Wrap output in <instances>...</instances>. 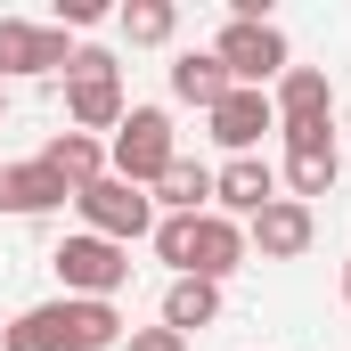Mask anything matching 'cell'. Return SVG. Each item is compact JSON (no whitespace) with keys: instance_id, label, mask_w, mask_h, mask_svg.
Instances as JSON below:
<instances>
[{"instance_id":"cell-17","label":"cell","mask_w":351,"mask_h":351,"mask_svg":"<svg viewBox=\"0 0 351 351\" xmlns=\"http://www.w3.org/2000/svg\"><path fill=\"white\" fill-rule=\"evenodd\" d=\"M213 319H221V286H213V278H172V286H164V319H156V327L196 335V327H213Z\"/></svg>"},{"instance_id":"cell-12","label":"cell","mask_w":351,"mask_h":351,"mask_svg":"<svg viewBox=\"0 0 351 351\" xmlns=\"http://www.w3.org/2000/svg\"><path fill=\"white\" fill-rule=\"evenodd\" d=\"M58 204H74V188L49 172L41 156H33V164H0V213H16V221H41V213H58Z\"/></svg>"},{"instance_id":"cell-16","label":"cell","mask_w":351,"mask_h":351,"mask_svg":"<svg viewBox=\"0 0 351 351\" xmlns=\"http://www.w3.org/2000/svg\"><path fill=\"white\" fill-rule=\"evenodd\" d=\"M41 164H49V172L82 196L90 180H106V139H90V131H58V139L41 147Z\"/></svg>"},{"instance_id":"cell-8","label":"cell","mask_w":351,"mask_h":351,"mask_svg":"<svg viewBox=\"0 0 351 351\" xmlns=\"http://www.w3.org/2000/svg\"><path fill=\"white\" fill-rule=\"evenodd\" d=\"M74 66V41L58 25H33V16H0V82H25V74H66Z\"/></svg>"},{"instance_id":"cell-1","label":"cell","mask_w":351,"mask_h":351,"mask_svg":"<svg viewBox=\"0 0 351 351\" xmlns=\"http://www.w3.org/2000/svg\"><path fill=\"white\" fill-rule=\"evenodd\" d=\"M123 311L114 302H74V294H58V302H33V311H16L8 327H0V351H123Z\"/></svg>"},{"instance_id":"cell-24","label":"cell","mask_w":351,"mask_h":351,"mask_svg":"<svg viewBox=\"0 0 351 351\" xmlns=\"http://www.w3.org/2000/svg\"><path fill=\"white\" fill-rule=\"evenodd\" d=\"M0 123H8V82H0Z\"/></svg>"},{"instance_id":"cell-3","label":"cell","mask_w":351,"mask_h":351,"mask_svg":"<svg viewBox=\"0 0 351 351\" xmlns=\"http://www.w3.org/2000/svg\"><path fill=\"white\" fill-rule=\"evenodd\" d=\"M123 114H131V98H123V66H114V49H98V41L74 49V66H66V123L98 139V131H114Z\"/></svg>"},{"instance_id":"cell-19","label":"cell","mask_w":351,"mask_h":351,"mask_svg":"<svg viewBox=\"0 0 351 351\" xmlns=\"http://www.w3.org/2000/svg\"><path fill=\"white\" fill-rule=\"evenodd\" d=\"M147 196H156V204H164V213H213V172H204V164H188V156H180L172 172L156 180V188H147Z\"/></svg>"},{"instance_id":"cell-13","label":"cell","mask_w":351,"mask_h":351,"mask_svg":"<svg viewBox=\"0 0 351 351\" xmlns=\"http://www.w3.org/2000/svg\"><path fill=\"white\" fill-rule=\"evenodd\" d=\"M269 106H278V131H294V123H335V90L319 66H286L278 82H269Z\"/></svg>"},{"instance_id":"cell-6","label":"cell","mask_w":351,"mask_h":351,"mask_svg":"<svg viewBox=\"0 0 351 351\" xmlns=\"http://www.w3.org/2000/svg\"><path fill=\"white\" fill-rule=\"evenodd\" d=\"M213 58H221V74H229L237 90H269L286 66H294V49H286V33H278V25H237V16L221 25Z\"/></svg>"},{"instance_id":"cell-2","label":"cell","mask_w":351,"mask_h":351,"mask_svg":"<svg viewBox=\"0 0 351 351\" xmlns=\"http://www.w3.org/2000/svg\"><path fill=\"white\" fill-rule=\"evenodd\" d=\"M180 164V139H172V114L164 106H131L106 139V172L131 180V188H156V180Z\"/></svg>"},{"instance_id":"cell-18","label":"cell","mask_w":351,"mask_h":351,"mask_svg":"<svg viewBox=\"0 0 351 351\" xmlns=\"http://www.w3.org/2000/svg\"><path fill=\"white\" fill-rule=\"evenodd\" d=\"M114 25H123V41H131V49H164V41L180 33V8H172V0H123V8H114Z\"/></svg>"},{"instance_id":"cell-23","label":"cell","mask_w":351,"mask_h":351,"mask_svg":"<svg viewBox=\"0 0 351 351\" xmlns=\"http://www.w3.org/2000/svg\"><path fill=\"white\" fill-rule=\"evenodd\" d=\"M343 311H351V262H343Z\"/></svg>"},{"instance_id":"cell-10","label":"cell","mask_w":351,"mask_h":351,"mask_svg":"<svg viewBox=\"0 0 351 351\" xmlns=\"http://www.w3.org/2000/svg\"><path fill=\"white\" fill-rule=\"evenodd\" d=\"M262 204H278V172H269V156H229L221 172H213V213L221 221H254Z\"/></svg>"},{"instance_id":"cell-20","label":"cell","mask_w":351,"mask_h":351,"mask_svg":"<svg viewBox=\"0 0 351 351\" xmlns=\"http://www.w3.org/2000/svg\"><path fill=\"white\" fill-rule=\"evenodd\" d=\"M147 245H156V262L172 269V278H188V254H196V213H156Z\"/></svg>"},{"instance_id":"cell-15","label":"cell","mask_w":351,"mask_h":351,"mask_svg":"<svg viewBox=\"0 0 351 351\" xmlns=\"http://www.w3.org/2000/svg\"><path fill=\"white\" fill-rule=\"evenodd\" d=\"M229 90H237V82L221 74V58H213V49H180V58H172V98H180V106L213 114V106H221Z\"/></svg>"},{"instance_id":"cell-22","label":"cell","mask_w":351,"mask_h":351,"mask_svg":"<svg viewBox=\"0 0 351 351\" xmlns=\"http://www.w3.org/2000/svg\"><path fill=\"white\" fill-rule=\"evenodd\" d=\"M123 351H188V335H172V327H131Z\"/></svg>"},{"instance_id":"cell-9","label":"cell","mask_w":351,"mask_h":351,"mask_svg":"<svg viewBox=\"0 0 351 351\" xmlns=\"http://www.w3.org/2000/svg\"><path fill=\"white\" fill-rule=\"evenodd\" d=\"M311 237H319V213L294 204V196H278V204H262V213L245 221V254H254V262H302Z\"/></svg>"},{"instance_id":"cell-21","label":"cell","mask_w":351,"mask_h":351,"mask_svg":"<svg viewBox=\"0 0 351 351\" xmlns=\"http://www.w3.org/2000/svg\"><path fill=\"white\" fill-rule=\"evenodd\" d=\"M49 25H58V33H90V25H106V0H58Z\"/></svg>"},{"instance_id":"cell-7","label":"cell","mask_w":351,"mask_h":351,"mask_svg":"<svg viewBox=\"0 0 351 351\" xmlns=\"http://www.w3.org/2000/svg\"><path fill=\"white\" fill-rule=\"evenodd\" d=\"M278 139H286V196H294V204H311V196H327V188L343 180L335 123H294V131H278Z\"/></svg>"},{"instance_id":"cell-11","label":"cell","mask_w":351,"mask_h":351,"mask_svg":"<svg viewBox=\"0 0 351 351\" xmlns=\"http://www.w3.org/2000/svg\"><path fill=\"white\" fill-rule=\"evenodd\" d=\"M204 123L229 156H262V131H278V106H269V90H229Z\"/></svg>"},{"instance_id":"cell-14","label":"cell","mask_w":351,"mask_h":351,"mask_svg":"<svg viewBox=\"0 0 351 351\" xmlns=\"http://www.w3.org/2000/svg\"><path fill=\"white\" fill-rule=\"evenodd\" d=\"M245 262H254V254H245V229H237V221H221V213H196V254H188V278H213V286H221V278H237Z\"/></svg>"},{"instance_id":"cell-5","label":"cell","mask_w":351,"mask_h":351,"mask_svg":"<svg viewBox=\"0 0 351 351\" xmlns=\"http://www.w3.org/2000/svg\"><path fill=\"white\" fill-rule=\"evenodd\" d=\"M74 213H82L90 237H106V245H139L147 229H156V196L147 188H131V180H90L82 196H74Z\"/></svg>"},{"instance_id":"cell-4","label":"cell","mask_w":351,"mask_h":351,"mask_svg":"<svg viewBox=\"0 0 351 351\" xmlns=\"http://www.w3.org/2000/svg\"><path fill=\"white\" fill-rule=\"evenodd\" d=\"M49 269H58V286H66L74 302H114V294L131 286V245H106V237L74 229V237L49 254Z\"/></svg>"}]
</instances>
